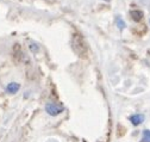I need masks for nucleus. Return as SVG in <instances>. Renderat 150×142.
<instances>
[{
  "mask_svg": "<svg viewBox=\"0 0 150 142\" xmlns=\"http://www.w3.org/2000/svg\"><path fill=\"white\" fill-rule=\"evenodd\" d=\"M143 142H150V130L143 131Z\"/></svg>",
  "mask_w": 150,
  "mask_h": 142,
  "instance_id": "423d86ee",
  "label": "nucleus"
},
{
  "mask_svg": "<svg viewBox=\"0 0 150 142\" xmlns=\"http://www.w3.org/2000/svg\"><path fill=\"white\" fill-rule=\"evenodd\" d=\"M130 121L132 122L134 126H138V124H141L144 121V116L143 115H134L130 117Z\"/></svg>",
  "mask_w": 150,
  "mask_h": 142,
  "instance_id": "7ed1b4c3",
  "label": "nucleus"
},
{
  "mask_svg": "<svg viewBox=\"0 0 150 142\" xmlns=\"http://www.w3.org/2000/svg\"><path fill=\"white\" fill-rule=\"evenodd\" d=\"M45 110L49 115L56 116V115H59L60 112L63 111V106L60 105V104H56V103H48L47 106H45Z\"/></svg>",
  "mask_w": 150,
  "mask_h": 142,
  "instance_id": "f257e3e1",
  "label": "nucleus"
},
{
  "mask_svg": "<svg viewBox=\"0 0 150 142\" xmlns=\"http://www.w3.org/2000/svg\"><path fill=\"white\" fill-rule=\"evenodd\" d=\"M131 17H132V19L136 21V22H139L142 18H143V12L139 11V10H132L130 12Z\"/></svg>",
  "mask_w": 150,
  "mask_h": 142,
  "instance_id": "f03ea898",
  "label": "nucleus"
},
{
  "mask_svg": "<svg viewBox=\"0 0 150 142\" xmlns=\"http://www.w3.org/2000/svg\"><path fill=\"white\" fill-rule=\"evenodd\" d=\"M19 84H17V82H11V84H8L7 85V87H6V91L8 92V93H16V92H18V90H19Z\"/></svg>",
  "mask_w": 150,
  "mask_h": 142,
  "instance_id": "20e7f679",
  "label": "nucleus"
},
{
  "mask_svg": "<svg viewBox=\"0 0 150 142\" xmlns=\"http://www.w3.org/2000/svg\"><path fill=\"white\" fill-rule=\"evenodd\" d=\"M116 23H117V25H118V28H119L120 30H123V29L125 28V22L120 18V17H117V18H116Z\"/></svg>",
  "mask_w": 150,
  "mask_h": 142,
  "instance_id": "39448f33",
  "label": "nucleus"
},
{
  "mask_svg": "<svg viewBox=\"0 0 150 142\" xmlns=\"http://www.w3.org/2000/svg\"><path fill=\"white\" fill-rule=\"evenodd\" d=\"M106 1H110V0H106Z\"/></svg>",
  "mask_w": 150,
  "mask_h": 142,
  "instance_id": "0eeeda50",
  "label": "nucleus"
}]
</instances>
